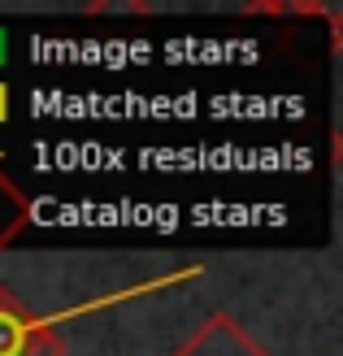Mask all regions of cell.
I'll return each instance as SVG.
<instances>
[{"instance_id": "1", "label": "cell", "mask_w": 343, "mask_h": 356, "mask_svg": "<svg viewBox=\"0 0 343 356\" xmlns=\"http://www.w3.org/2000/svg\"><path fill=\"white\" fill-rule=\"evenodd\" d=\"M0 356H65L61 330L35 317L9 287H0Z\"/></svg>"}, {"instance_id": "2", "label": "cell", "mask_w": 343, "mask_h": 356, "mask_svg": "<svg viewBox=\"0 0 343 356\" xmlns=\"http://www.w3.org/2000/svg\"><path fill=\"white\" fill-rule=\"evenodd\" d=\"M170 356H269L230 313H213Z\"/></svg>"}, {"instance_id": "3", "label": "cell", "mask_w": 343, "mask_h": 356, "mask_svg": "<svg viewBox=\"0 0 343 356\" xmlns=\"http://www.w3.org/2000/svg\"><path fill=\"white\" fill-rule=\"evenodd\" d=\"M31 226V195L17 187V178L9 174V161L0 156V252Z\"/></svg>"}, {"instance_id": "4", "label": "cell", "mask_w": 343, "mask_h": 356, "mask_svg": "<svg viewBox=\"0 0 343 356\" xmlns=\"http://www.w3.org/2000/svg\"><path fill=\"white\" fill-rule=\"evenodd\" d=\"M248 13H282V9H274V5H252ZM292 13H317V5H292Z\"/></svg>"}, {"instance_id": "5", "label": "cell", "mask_w": 343, "mask_h": 356, "mask_svg": "<svg viewBox=\"0 0 343 356\" xmlns=\"http://www.w3.org/2000/svg\"><path fill=\"white\" fill-rule=\"evenodd\" d=\"M0 122H9V87L0 83Z\"/></svg>"}, {"instance_id": "6", "label": "cell", "mask_w": 343, "mask_h": 356, "mask_svg": "<svg viewBox=\"0 0 343 356\" xmlns=\"http://www.w3.org/2000/svg\"><path fill=\"white\" fill-rule=\"evenodd\" d=\"M0 52H5V35H0Z\"/></svg>"}]
</instances>
